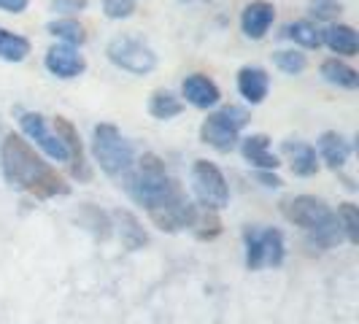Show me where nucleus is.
Returning <instances> with one entry per match:
<instances>
[{
    "instance_id": "1",
    "label": "nucleus",
    "mask_w": 359,
    "mask_h": 324,
    "mask_svg": "<svg viewBox=\"0 0 359 324\" xmlns=\"http://www.w3.org/2000/svg\"><path fill=\"white\" fill-rule=\"evenodd\" d=\"M0 165H3V176H6L8 184L14 189L30 192L33 198L46 200L71 192L65 179L54 170L49 162H43V157L36 154V149L17 133H8L3 138V144H0Z\"/></svg>"
},
{
    "instance_id": "2",
    "label": "nucleus",
    "mask_w": 359,
    "mask_h": 324,
    "mask_svg": "<svg viewBox=\"0 0 359 324\" xmlns=\"http://www.w3.org/2000/svg\"><path fill=\"white\" fill-rule=\"evenodd\" d=\"M125 189L135 203H141L146 211H154L162 205H170L184 198L179 181H173L165 170V162L157 154H144L125 173Z\"/></svg>"
},
{
    "instance_id": "3",
    "label": "nucleus",
    "mask_w": 359,
    "mask_h": 324,
    "mask_svg": "<svg viewBox=\"0 0 359 324\" xmlns=\"http://www.w3.org/2000/svg\"><path fill=\"white\" fill-rule=\"evenodd\" d=\"M281 214L287 216L292 224L303 227L311 235V241L316 246H322V249H330V246L341 243L343 230L338 216L316 195H294V198L284 200L281 203Z\"/></svg>"
},
{
    "instance_id": "4",
    "label": "nucleus",
    "mask_w": 359,
    "mask_h": 324,
    "mask_svg": "<svg viewBox=\"0 0 359 324\" xmlns=\"http://www.w3.org/2000/svg\"><path fill=\"white\" fill-rule=\"evenodd\" d=\"M92 157L100 165V170L108 176H125L127 170L135 165V154L133 146L125 135L119 133L116 125H95L92 130Z\"/></svg>"
},
{
    "instance_id": "5",
    "label": "nucleus",
    "mask_w": 359,
    "mask_h": 324,
    "mask_svg": "<svg viewBox=\"0 0 359 324\" xmlns=\"http://www.w3.org/2000/svg\"><path fill=\"white\" fill-rule=\"evenodd\" d=\"M249 125V111L241 106H224L200 125V141L216 151H233L241 130Z\"/></svg>"
},
{
    "instance_id": "6",
    "label": "nucleus",
    "mask_w": 359,
    "mask_h": 324,
    "mask_svg": "<svg viewBox=\"0 0 359 324\" xmlns=\"http://www.w3.org/2000/svg\"><path fill=\"white\" fill-rule=\"evenodd\" d=\"M106 57L122 71L133 73V76H146L157 68V54L154 49L141 41V38L133 36H119L114 41H108Z\"/></svg>"
},
{
    "instance_id": "7",
    "label": "nucleus",
    "mask_w": 359,
    "mask_h": 324,
    "mask_svg": "<svg viewBox=\"0 0 359 324\" xmlns=\"http://www.w3.org/2000/svg\"><path fill=\"white\" fill-rule=\"evenodd\" d=\"M246 268H278L284 262V235L273 227L246 230Z\"/></svg>"
},
{
    "instance_id": "8",
    "label": "nucleus",
    "mask_w": 359,
    "mask_h": 324,
    "mask_svg": "<svg viewBox=\"0 0 359 324\" xmlns=\"http://www.w3.org/2000/svg\"><path fill=\"white\" fill-rule=\"evenodd\" d=\"M192 187H195L198 200L205 205V211H222L230 203L227 181H224L222 170L216 168L214 162L195 160V165H192Z\"/></svg>"
},
{
    "instance_id": "9",
    "label": "nucleus",
    "mask_w": 359,
    "mask_h": 324,
    "mask_svg": "<svg viewBox=\"0 0 359 324\" xmlns=\"http://www.w3.org/2000/svg\"><path fill=\"white\" fill-rule=\"evenodd\" d=\"M19 125H22L25 135H27L30 141H36V144L46 151V157H52L54 162H68V151H65V146H62V141H60L52 130L46 127V122H43V116H41V114L25 111V114L19 116Z\"/></svg>"
},
{
    "instance_id": "10",
    "label": "nucleus",
    "mask_w": 359,
    "mask_h": 324,
    "mask_svg": "<svg viewBox=\"0 0 359 324\" xmlns=\"http://www.w3.org/2000/svg\"><path fill=\"white\" fill-rule=\"evenodd\" d=\"M195 216H198V208L184 198H179L176 203H170V205H162V208H154V211H149V219L165 230V233H179V230H187V227H192L195 224Z\"/></svg>"
},
{
    "instance_id": "11",
    "label": "nucleus",
    "mask_w": 359,
    "mask_h": 324,
    "mask_svg": "<svg viewBox=\"0 0 359 324\" xmlns=\"http://www.w3.org/2000/svg\"><path fill=\"white\" fill-rule=\"evenodd\" d=\"M54 135L62 141L65 151H68V162H71V170L76 179H90V168L84 160V146L79 138V130L73 127L71 119L65 116H54Z\"/></svg>"
},
{
    "instance_id": "12",
    "label": "nucleus",
    "mask_w": 359,
    "mask_h": 324,
    "mask_svg": "<svg viewBox=\"0 0 359 324\" xmlns=\"http://www.w3.org/2000/svg\"><path fill=\"white\" fill-rule=\"evenodd\" d=\"M46 71L57 76V79H76L87 71V60L84 54H79L73 46L68 43H57L46 52V60H43Z\"/></svg>"
},
{
    "instance_id": "13",
    "label": "nucleus",
    "mask_w": 359,
    "mask_h": 324,
    "mask_svg": "<svg viewBox=\"0 0 359 324\" xmlns=\"http://www.w3.org/2000/svg\"><path fill=\"white\" fill-rule=\"evenodd\" d=\"M273 19H276L273 3H268V0H254V3H249V6L243 8V14H241V30H243L246 38L259 41V38H265V33L270 30Z\"/></svg>"
},
{
    "instance_id": "14",
    "label": "nucleus",
    "mask_w": 359,
    "mask_h": 324,
    "mask_svg": "<svg viewBox=\"0 0 359 324\" xmlns=\"http://www.w3.org/2000/svg\"><path fill=\"white\" fill-rule=\"evenodd\" d=\"M268 90H270V76L265 68H259V65H246V68L238 71V92H241V97H243L246 103L259 106V103L268 97Z\"/></svg>"
},
{
    "instance_id": "15",
    "label": "nucleus",
    "mask_w": 359,
    "mask_h": 324,
    "mask_svg": "<svg viewBox=\"0 0 359 324\" xmlns=\"http://www.w3.org/2000/svg\"><path fill=\"white\" fill-rule=\"evenodd\" d=\"M181 95L187 97L189 106H195V108H211V106H216L219 97H222L219 87H216L208 76H203V73L187 76L184 84H181Z\"/></svg>"
},
{
    "instance_id": "16",
    "label": "nucleus",
    "mask_w": 359,
    "mask_h": 324,
    "mask_svg": "<svg viewBox=\"0 0 359 324\" xmlns=\"http://www.w3.org/2000/svg\"><path fill=\"white\" fill-rule=\"evenodd\" d=\"M241 154H243V160L249 162V165L259 168V170H276V168L281 165L278 157L270 151V138L265 133L246 135L243 144H241Z\"/></svg>"
},
{
    "instance_id": "17",
    "label": "nucleus",
    "mask_w": 359,
    "mask_h": 324,
    "mask_svg": "<svg viewBox=\"0 0 359 324\" xmlns=\"http://www.w3.org/2000/svg\"><path fill=\"white\" fill-rule=\"evenodd\" d=\"M281 151L289 157V168L294 176H313L319 170V160H316V149L306 141H284L281 144Z\"/></svg>"
},
{
    "instance_id": "18",
    "label": "nucleus",
    "mask_w": 359,
    "mask_h": 324,
    "mask_svg": "<svg viewBox=\"0 0 359 324\" xmlns=\"http://www.w3.org/2000/svg\"><path fill=\"white\" fill-rule=\"evenodd\" d=\"M319 154H322V160L332 168V170H341L346 160H348V154H351V146L348 141L343 138L341 133H335V130H327L319 135Z\"/></svg>"
},
{
    "instance_id": "19",
    "label": "nucleus",
    "mask_w": 359,
    "mask_h": 324,
    "mask_svg": "<svg viewBox=\"0 0 359 324\" xmlns=\"http://www.w3.org/2000/svg\"><path fill=\"white\" fill-rule=\"evenodd\" d=\"M322 43H327L330 49L335 54H343V57H354L359 49V41H357V30L351 25H330L327 30L322 33Z\"/></svg>"
},
{
    "instance_id": "20",
    "label": "nucleus",
    "mask_w": 359,
    "mask_h": 324,
    "mask_svg": "<svg viewBox=\"0 0 359 324\" xmlns=\"http://www.w3.org/2000/svg\"><path fill=\"white\" fill-rule=\"evenodd\" d=\"M114 219L119 222V235H122V243H125L130 252H135V249H141L149 243V235L146 230L141 227V222L135 219V216L130 214V211H116Z\"/></svg>"
},
{
    "instance_id": "21",
    "label": "nucleus",
    "mask_w": 359,
    "mask_h": 324,
    "mask_svg": "<svg viewBox=\"0 0 359 324\" xmlns=\"http://www.w3.org/2000/svg\"><path fill=\"white\" fill-rule=\"evenodd\" d=\"M181 111H184V103H181L179 97H176L170 90H154L151 92V97H149V114H151L154 119L168 122V119L179 116Z\"/></svg>"
},
{
    "instance_id": "22",
    "label": "nucleus",
    "mask_w": 359,
    "mask_h": 324,
    "mask_svg": "<svg viewBox=\"0 0 359 324\" xmlns=\"http://www.w3.org/2000/svg\"><path fill=\"white\" fill-rule=\"evenodd\" d=\"M322 76L330 81V84L343 87V90H357V87H359V73L354 71L351 65L341 62V60H324V62H322Z\"/></svg>"
},
{
    "instance_id": "23",
    "label": "nucleus",
    "mask_w": 359,
    "mask_h": 324,
    "mask_svg": "<svg viewBox=\"0 0 359 324\" xmlns=\"http://www.w3.org/2000/svg\"><path fill=\"white\" fill-rule=\"evenodd\" d=\"M46 30H49V36L60 38L62 43H68V46H81L84 41H87V33H84V25L79 22V19L73 17H65V19H54L46 25Z\"/></svg>"
},
{
    "instance_id": "24",
    "label": "nucleus",
    "mask_w": 359,
    "mask_h": 324,
    "mask_svg": "<svg viewBox=\"0 0 359 324\" xmlns=\"http://www.w3.org/2000/svg\"><path fill=\"white\" fill-rule=\"evenodd\" d=\"M30 54V41L19 33L0 27V60L3 62H22Z\"/></svg>"
},
{
    "instance_id": "25",
    "label": "nucleus",
    "mask_w": 359,
    "mask_h": 324,
    "mask_svg": "<svg viewBox=\"0 0 359 324\" xmlns=\"http://www.w3.org/2000/svg\"><path fill=\"white\" fill-rule=\"evenodd\" d=\"M284 36H287L289 41H294V43H300V46H306V49H319V46H322V33H319L316 25L308 22V19L289 22L287 27H284Z\"/></svg>"
},
{
    "instance_id": "26",
    "label": "nucleus",
    "mask_w": 359,
    "mask_h": 324,
    "mask_svg": "<svg viewBox=\"0 0 359 324\" xmlns=\"http://www.w3.org/2000/svg\"><path fill=\"white\" fill-rule=\"evenodd\" d=\"M338 222H341V230L346 233L348 243H359V211L354 203H341L338 205Z\"/></svg>"
},
{
    "instance_id": "27",
    "label": "nucleus",
    "mask_w": 359,
    "mask_h": 324,
    "mask_svg": "<svg viewBox=\"0 0 359 324\" xmlns=\"http://www.w3.org/2000/svg\"><path fill=\"white\" fill-rule=\"evenodd\" d=\"M273 65L287 76H297L308 68V60L300 52H273Z\"/></svg>"
},
{
    "instance_id": "28",
    "label": "nucleus",
    "mask_w": 359,
    "mask_h": 324,
    "mask_svg": "<svg viewBox=\"0 0 359 324\" xmlns=\"http://www.w3.org/2000/svg\"><path fill=\"white\" fill-rule=\"evenodd\" d=\"M308 11L311 17L322 19V22H335L341 17L343 3L341 0H308Z\"/></svg>"
},
{
    "instance_id": "29",
    "label": "nucleus",
    "mask_w": 359,
    "mask_h": 324,
    "mask_svg": "<svg viewBox=\"0 0 359 324\" xmlns=\"http://www.w3.org/2000/svg\"><path fill=\"white\" fill-rule=\"evenodd\" d=\"M192 230L198 233V238H214V235L222 233V222L216 219L214 211H203L195 216V224H192Z\"/></svg>"
},
{
    "instance_id": "30",
    "label": "nucleus",
    "mask_w": 359,
    "mask_h": 324,
    "mask_svg": "<svg viewBox=\"0 0 359 324\" xmlns=\"http://www.w3.org/2000/svg\"><path fill=\"white\" fill-rule=\"evenodd\" d=\"M135 11V0H103V14L108 19H127Z\"/></svg>"
},
{
    "instance_id": "31",
    "label": "nucleus",
    "mask_w": 359,
    "mask_h": 324,
    "mask_svg": "<svg viewBox=\"0 0 359 324\" xmlns=\"http://www.w3.org/2000/svg\"><path fill=\"white\" fill-rule=\"evenodd\" d=\"M84 8H87V0H52V11H62V14H76Z\"/></svg>"
},
{
    "instance_id": "32",
    "label": "nucleus",
    "mask_w": 359,
    "mask_h": 324,
    "mask_svg": "<svg viewBox=\"0 0 359 324\" xmlns=\"http://www.w3.org/2000/svg\"><path fill=\"white\" fill-rule=\"evenodd\" d=\"M27 3L30 0H0V11H6V14H22L27 8Z\"/></svg>"
},
{
    "instance_id": "33",
    "label": "nucleus",
    "mask_w": 359,
    "mask_h": 324,
    "mask_svg": "<svg viewBox=\"0 0 359 324\" xmlns=\"http://www.w3.org/2000/svg\"><path fill=\"white\" fill-rule=\"evenodd\" d=\"M257 179L262 181L265 187H281V184H284V181L278 179V176H276L273 170H259V173H257Z\"/></svg>"
}]
</instances>
